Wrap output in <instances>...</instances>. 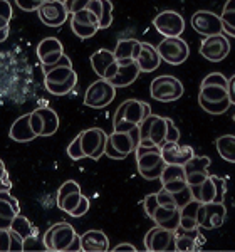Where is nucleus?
<instances>
[{"mask_svg":"<svg viewBox=\"0 0 235 252\" xmlns=\"http://www.w3.org/2000/svg\"><path fill=\"white\" fill-rule=\"evenodd\" d=\"M9 229H12V230H15L19 235H22L24 237V241H26L27 237H30V235H34L35 234V227H32L30 225V222H29V219H26L24 215H15V219L12 220V223H10V227Z\"/></svg>","mask_w":235,"mask_h":252,"instance_id":"obj_36","label":"nucleus"},{"mask_svg":"<svg viewBox=\"0 0 235 252\" xmlns=\"http://www.w3.org/2000/svg\"><path fill=\"white\" fill-rule=\"evenodd\" d=\"M64 3H66V7H67V12L72 15L79 10L88 9L89 3H91V0H64Z\"/></svg>","mask_w":235,"mask_h":252,"instance_id":"obj_45","label":"nucleus"},{"mask_svg":"<svg viewBox=\"0 0 235 252\" xmlns=\"http://www.w3.org/2000/svg\"><path fill=\"white\" fill-rule=\"evenodd\" d=\"M183 91V84L175 76H158L151 81V86H149L151 97L156 101H161V103L180 99Z\"/></svg>","mask_w":235,"mask_h":252,"instance_id":"obj_4","label":"nucleus"},{"mask_svg":"<svg viewBox=\"0 0 235 252\" xmlns=\"http://www.w3.org/2000/svg\"><path fill=\"white\" fill-rule=\"evenodd\" d=\"M30 125H32V129L35 131V135L37 136H42V131H44V120L42 116H40V113L37 109H34V111L30 113Z\"/></svg>","mask_w":235,"mask_h":252,"instance_id":"obj_47","label":"nucleus"},{"mask_svg":"<svg viewBox=\"0 0 235 252\" xmlns=\"http://www.w3.org/2000/svg\"><path fill=\"white\" fill-rule=\"evenodd\" d=\"M141 52V42L136 39H121L118 40L115 56L118 61H126V59H138Z\"/></svg>","mask_w":235,"mask_h":252,"instance_id":"obj_31","label":"nucleus"},{"mask_svg":"<svg viewBox=\"0 0 235 252\" xmlns=\"http://www.w3.org/2000/svg\"><path fill=\"white\" fill-rule=\"evenodd\" d=\"M74 227L67 222H58L47 229L44 234V246L47 251H69L71 244L78 239Z\"/></svg>","mask_w":235,"mask_h":252,"instance_id":"obj_3","label":"nucleus"},{"mask_svg":"<svg viewBox=\"0 0 235 252\" xmlns=\"http://www.w3.org/2000/svg\"><path fill=\"white\" fill-rule=\"evenodd\" d=\"M44 84L54 96L69 94L78 84V74L72 66H60L44 74Z\"/></svg>","mask_w":235,"mask_h":252,"instance_id":"obj_2","label":"nucleus"},{"mask_svg":"<svg viewBox=\"0 0 235 252\" xmlns=\"http://www.w3.org/2000/svg\"><path fill=\"white\" fill-rule=\"evenodd\" d=\"M230 52V42L225 35L217 34L205 37L200 44V54L205 59L212 61V63H220L224 61Z\"/></svg>","mask_w":235,"mask_h":252,"instance_id":"obj_14","label":"nucleus"},{"mask_svg":"<svg viewBox=\"0 0 235 252\" xmlns=\"http://www.w3.org/2000/svg\"><path fill=\"white\" fill-rule=\"evenodd\" d=\"M229 97L232 104H235V74L229 79Z\"/></svg>","mask_w":235,"mask_h":252,"instance_id":"obj_57","label":"nucleus"},{"mask_svg":"<svg viewBox=\"0 0 235 252\" xmlns=\"http://www.w3.org/2000/svg\"><path fill=\"white\" fill-rule=\"evenodd\" d=\"M136 165L138 172L147 180H155L160 178L163 173L167 161H165L163 155H161V146L158 145H140L136 148Z\"/></svg>","mask_w":235,"mask_h":252,"instance_id":"obj_1","label":"nucleus"},{"mask_svg":"<svg viewBox=\"0 0 235 252\" xmlns=\"http://www.w3.org/2000/svg\"><path fill=\"white\" fill-rule=\"evenodd\" d=\"M81 135V145L86 153L88 158L91 160H99L106 152V145L109 136L101 128H89L79 133Z\"/></svg>","mask_w":235,"mask_h":252,"instance_id":"obj_9","label":"nucleus"},{"mask_svg":"<svg viewBox=\"0 0 235 252\" xmlns=\"http://www.w3.org/2000/svg\"><path fill=\"white\" fill-rule=\"evenodd\" d=\"M91 66L101 79L108 81H111L119 71V63H118L115 52L108 51V49H99L91 56Z\"/></svg>","mask_w":235,"mask_h":252,"instance_id":"obj_12","label":"nucleus"},{"mask_svg":"<svg viewBox=\"0 0 235 252\" xmlns=\"http://www.w3.org/2000/svg\"><path fill=\"white\" fill-rule=\"evenodd\" d=\"M158 52H160L161 59L165 63L172 64V66H180L183 64L186 58H188V44L181 37H165L156 46Z\"/></svg>","mask_w":235,"mask_h":252,"instance_id":"obj_7","label":"nucleus"},{"mask_svg":"<svg viewBox=\"0 0 235 252\" xmlns=\"http://www.w3.org/2000/svg\"><path fill=\"white\" fill-rule=\"evenodd\" d=\"M198 104H200L202 109L210 113V115H222V113H225L227 109L232 106V101H230V97H225L222 101H206L198 96Z\"/></svg>","mask_w":235,"mask_h":252,"instance_id":"obj_35","label":"nucleus"},{"mask_svg":"<svg viewBox=\"0 0 235 252\" xmlns=\"http://www.w3.org/2000/svg\"><path fill=\"white\" fill-rule=\"evenodd\" d=\"M88 210H89V198L83 195V198H81L79 205L74 209V212L71 214V217H83V215L86 214Z\"/></svg>","mask_w":235,"mask_h":252,"instance_id":"obj_50","label":"nucleus"},{"mask_svg":"<svg viewBox=\"0 0 235 252\" xmlns=\"http://www.w3.org/2000/svg\"><path fill=\"white\" fill-rule=\"evenodd\" d=\"M149 115H151V108L148 103L138 99H126L118 106L113 123H119V121L126 120L135 125H141Z\"/></svg>","mask_w":235,"mask_h":252,"instance_id":"obj_8","label":"nucleus"},{"mask_svg":"<svg viewBox=\"0 0 235 252\" xmlns=\"http://www.w3.org/2000/svg\"><path fill=\"white\" fill-rule=\"evenodd\" d=\"M109 143H111L118 152L129 155V153L136 152V148L141 143V131L140 125L136 128H133L131 131H113V135H109Z\"/></svg>","mask_w":235,"mask_h":252,"instance_id":"obj_19","label":"nucleus"},{"mask_svg":"<svg viewBox=\"0 0 235 252\" xmlns=\"http://www.w3.org/2000/svg\"><path fill=\"white\" fill-rule=\"evenodd\" d=\"M104 155H106L108 158H111V160H124V158L128 157V155H124V153L118 152V150L111 143H109V141L106 145V152H104Z\"/></svg>","mask_w":235,"mask_h":252,"instance_id":"obj_51","label":"nucleus"},{"mask_svg":"<svg viewBox=\"0 0 235 252\" xmlns=\"http://www.w3.org/2000/svg\"><path fill=\"white\" fill-rule=\"evenodd\" d=\"M218 155L229 163H235V136L234 135H222L215 141Z\"/></svg>","mask_w":235,"mask_h":252,"instance_id":"obj_33","label":"nucleus"},{"mask_svg":"<svg viewBox=\"0 0 235 252\" xmlns=\"http://www.w3.org/2000/svg\"><path fill=\"white\" fill-rule=\"evenodd\" d=\"M153 26L163 37H180L185 31V20L175 10H165L153 19Z\"/></svg>","mask_w":235,"mask_h":252,"instance_id":"obj_10","label":"nucleus"},{"mask_svg":"<svg viewBox=\"0 0 235 252\" xmlns=\"http://www.w3.org/2000/svg\"><path fill=\"white\" fill-rule=\"evenodd\" d=\"M192 27L193 31L198 32L200 35L210 37L224 32V22L222 15H217L208 10H198L192 15Z\"/></svg>","mask_w":235,"mask_h":252,"instance_id":"obj_11","label":"nucleus"},{"mask_svg":"<svg viewBox=\"0 0 235 252\" xmlns=\"http://www.w3.org/2000/svg\"><path fill=\"white\" fill-rule=\"evenodd\" d=\"M116 96V86L108 79H98L88 88L84 94V104L88 108L101 109L106 108Z\"/></svg>","mask_w":235,"mask_h":252,"instance_id":"obj_5","label":"nucleus"},{"mask_svg":"<svg viewBox=\"0 0 235 252\" xmlns=\"http://www.w3.org/2000/svg\"><path fill=\"white\" fill-rule=\"evenodd\" d=\"M118 63H119V71H118V74L111 79V83L115 84L116 88H124L135 83L141 72V67H140V64H138V61L126 59V61H118Z\"/></svg>","mask_w":235,"mask_h":252,"instance_id":"obj_24","label":"nucleus"},{"mask_svg":"<svg viewBox=\"0 0 235 252\" xmlns=\"http://www.w3.org/2000/svg\"><path fill=\"white\" fill-rule=\"evenodd\" d=\"M0 237H2L0 251H2V252L10 251V232H9V229H2V230H0Z\"/></svg>","mask_w":235,"mask_h":252,"instance_id":"obj_53","label":"nucleus"},{"mask_svg":"<svg viewBox=\"0 0 235 252\" xmlns=\"http://www.w3.org/2000/svg\"><path fill=\"white\" fill-rule=\"evenodd\" d=\"M153 220L160 227H165V229H170V230H176L181 223V209L180 207L160 205L155 210Z\"/></svg>","mask_w":235,"mask_h":252,"instance_id":"obj_25","label":"nucleus"},{"mask_svg":"<svg viewBox=\"0 0 235 252\" xmlns=\"http://www.w3.org/2000/svg\"><path fill=\"white\" fill-rule=\"evenodd\" d=\"M15 3H17L19 9L24 12H37L39 10V7L35 5L32 0H15Z\"/></svg>","mask_w":235,"mask_h":252,"instance_id":"obj_52","label":"nucleus"},{"mask_svg":"<svg viewBox=\"0 0 235 252\" xmlns=\"http://www.w3.org/2000/svg\"><path fill=\"white\" fill-rule=\"evenodd\" d=\"M156 195H158V202H160V205H165V207H178L175 197H173V193L168 192L167 189H161Z\"/></svg>","mask_w":235,"mask_h":252,"instance_id":"obj_46","label":"nucleus"},{"mask_svg":"<svg viewBox=\"0 0 235 252\" xmlns=\"http://www.w3.org/2000/svg\"><path fill=\"white\" fill-rule=\"evenodd\" d=\"M10 232V251H24V237L15 230L9 229Z\"/></svg>","mask_w":235,"mask_h":252,"instance_id":"obj_49","label":"nucleus"},{"mask_svg":"<svg viewBox=\"0 0 235 252\" xmlns=\"http://www.w3.org/2000/svg\"><path fill=\"white\" fill-rule=\"evenodd\" d=\"M138 64L141 67V72H151L160 67L161 56L156 47H153L148 42H141V52L138 56Z\"/></svg>","mask_w":235,"mask_h":252,"instance_id":"obj_29","label":"nucleus"},{"mask_svg":"<svg viewBox=\"0 0 235 252\" xmlns=\"http://www.w3.org/2000/svg\"><path fill=\"white\" fill-rule=\"evenodd\" d=\"M227 209L224 204H215V202H202L198 207V225L202 229H217L225 222Z\"/></svg>","mask_w":235,"mask_h":252,"instance_id":"obj_15","label":"nucleus"},{"mask_svg":"<svg viewBox=\"0 0 235 252\" xmlns=\"http://www.w3.org/2000/svg\"><path fill=\"white\" fill-rule=\"evenodd\" d=\"M71 29L79 39H91L92 35L99 31V27L98 26H88V24H81V22H76V20L71 19Z\"/></svg>","mask_w":235,"mask_h":252,"instance_id":"obj_39","label":"nucleus"},{"mask_svg":"<svg viewBox=\"0 0 235 252\" xmlns=\"http://www.w3.org/2000/svg\"><path fill=\"white\" fill-rule=\"evenodd\" d=\"M20 214V205L9 190H2L0 193V219H2V229H9L15 215Z\"/></svg>","mask_w":235,"mask_h":252,"instance_id":"obj_27","label":"nucleus"},{"mask_svg":"<svg viewBox=\"0 0 235 252\" xmlns=\"http://www.w3.org/2000/svg\"><path fill=\"white\" fill-rule=\"evenodd\" d=\"M67 155L72 158V160H81V158H86V153L83 150V145H81V135L74 138L71 145L67 146Z\"/></svg>","mask_w":235,"mask_h":252,"instance_id":"obj_43","label":"nucleus"},{"mask_svg":"<svg viewBox=\"0 0 235 252\" xmlns=\"http://www.w3.org/2000/svg\"><path fill=\"white\" fill-rule=\"evenodd\" d=\"M190 189H192L193 198L198 200V202H204V204H206V202H215L217 193H218V189H217V184H215V178H213V175H210L204 184L193 185V187H190Z\"/></svg>","mask_w":235,"mask_h":252,"instance_id":"obj_30","label":"nucleus"},{"mask_svg":"<svg viewBox=\"0 0 235 252\" xmlns=\"http://www.w3.org/2000/svg\"><path fill=\"white\" fill-rule=\"evenodd\" d=\"M138 125L131 123V121H119V123H113V128H115V131H131L133 128H136Z\"/></svg>","mask_w":235,"mask_h":252,"instance_id":"obj_54","label":"nucleus"},{"mask_svg":"<svg viewBox=\"0 0 235 252\" xmlns=\"http://www.w3.org/2000/svg\"><path fill=\"white\" fill-rule=\"evenodd\" d=\"M37 111L40 113L44 120V131L42 136H52L59 129V116L52 108H39Z\"/></svg>","mask_w":235,"mask_h":252,"instance_id":"obj_34","label":"nucleus"},{"mask_svg":"<svg viewBox=\"0 0 235 252\" xmlns=\"http://www.w3.org/2000/svg\"><path fill=\"white\" fill-rule=\"evenodd\" d=\"M234 121H235V115H234Z\"/></svg>","mask_w":235,"mask_h":252,"instance_id":"obj_62","label":"nucleus"},{"mask_svg":"<svg viewBox=\"0 0 235 252\" xmlns=\"http://www.w3.org/2000/svg\"><path fill=\"white\" fill-rule=\"evenodd\" d=\"M202 86H224L229 88V79L222 72H212L202 81Z\"/></svg>","mask_w":235,"mask_h":252,"instance_id":"obj_42","label":"nucleus"},{"mask_svg":"<svg viewBox=\"0 0 235 252\" xmlns=\"http://www.w3.org/2000/svg\"><path fill=\"white\" fill-rule=\"evenodd\" d=\"M0 166H2V190H9L10 184H9V175L5 172V165L0 163Z\"/></svg>","mask_w":235,"mask_h":252,"instance_id":"obj_58","label":"nucleus"},{"mask_svg":"<svg viewBox=\"0 0 235 252\" xmlns=\"http://www.w3.org/2000/svg\"><path fill=\"white\" fill-rule=\"evenodd\" d=\"M145 247L151 252H165L175 249V230L165 229V227H153L145 235Z\"/></svg>","mask_w":235,"mask_h":252,"instance_id":"obj_13","label":"nucleus"},{"mask_svg":"<svg viewBox=\"0 0 235 252\" xmlns=\"http://www.w3.org/2000/svg\"><path fill=\"white\" fill-rule=\"evenodd\" d=\"M167 141H172V143H178V140H180V131H178V128L175 126L170 118H167Z\"/></svg>","mask_w":235,"mask_h":252,"instance_id":"obj_48","label":"nucleus"},{"mask_svg":"<svg viewBox=\"0 0 235 252\" xmlns=\"http://www.w3.org/2000/svg\"><path fill=\"white\" fill-rule=\"evenodd\" d=\"M81 198H83V193H81V187L78 185V182L67 180L60 185L58 192V207L71 215L76 207L79 205Z\"/></svg>","mask_w":235,"mask_h":252,"instance_id":"obj_18","label":"nucleus"},{"mask_svg":"<svg viewBox=\"0 0 235 252\" xmlns=\"http://www.w3.org/2000/svg\"><path fill=\"white\" fill-rule=\"evenodd\" d=\"M32 2H34V3H35V5H37V7H39V9H40V7H42V5H44V3H46V2H47V0H32Z\"/></svg>","mask_w":235,"mask_h":252,"instance_id":"obj_61","label":"nucleus"},{"mask_svg":"<svg viewBox=\"0 0 235 252\" xmlns=\"http://www.w3.org/2000/svg\"><path fill=\"white\" fill-rule=\"evenodd\" d=\"M37 56L42 63V67H49L64 56V47L58 37H46L39 42Z\"/></svg>","mask_w":235,"mask_h":252,"instance_id":"obj_20","label":"nucleus"},{"mask_svg":"<svg viewBox=\"0 0 235 252\" xmlns=\"http://www.w3.org/2000/svg\"><path fill=\"white\" fill-rule=\"evenodd\" d=\"M143 207H145V212L149 219H153V215H155V210L160 207V202H158V195L156 193H149L145 197L143 200Z\"/></svg>","mask_w":235,"mask_h":252,"instance_id":"obj_44","label":"nucleus"},{"mask_svg":"<svg viewBox=\"0 0 235 252\" xmlns=\"http://www.w3.org/2000/svg\"><path fill=\"white\" fill-rule=\"evenodd\" d=\"M161 155H163L167 163L186 165L193 157H195V152H193V148H192V146H188V145L180 146L178 143L165 141V143L161 145Z\"/></svg>","mask_w":235,"mask_h":252,"instance_id":"obj_22","label":"nucleus"},{"mask_svg":"<svg viewBox=\"0 0 235 252\" xmlns=\"http://www.w3.org/2000/svg\"><path fill=\"white\" fill-rule=\"evenodd\" d=\"M160 180H161V184H163V189H167L168 192H172V193H178L190 187L188 182H186L185 165L167 163Z\"/></svg>","mask_w":235,"mask_h":252,"instance_id":"obj_17","label":"nucleus"},{"mask_svg":"<svg viewBox=\"0 0 235 252\" xmlns=\"http://www.w3.org/2000/svg\"><path fill=\"white\" fill-rule=\"evenodd\" d=\"M88 9L91 12H94V14L98 15V19H101V14H103V3H101V0H91Z\"/></svg>","mask_w":235,"mask_h":252,"instance_id":"obj_56","label":"nucleus"},{"mask_svg":"<svg viewBox=\"0 0 235 252\" xmlns=\"http://www.w3.org/2000/svg\"><path fill=\"white\" fill-rule=\"evenodd\" d=\"M81 246L84 252H106L109 251V241L101 230H88L81 235Z\"/></svg>","mask_w":235,"mask_h":252,"instance_id":"obj_28","label":"nucleus"},{"mask_svg":"<svg viewBox=\"0 0 235 252\" xmlns=\"http://www.w3.org/2000/svg\"><path fill=\"white\" fill-rule=\"evenodd\" d=\"M200 97L206 101H222L229 97V88L224 86H200Z\"/></svg>","mask_w":235,"mask_h":252,"instance_id":"obj_37","label":"nucleus"},{"mask_svg":"<svg viewBox=\"0 0 235 252\" xmlns=\"http://www.w3.org/2000/svg\"><path fill=\"white\" fill-rule=\"evenodd\" d=\"M212 163L208 157H193L188 163L185 165V172H186V182L190 187L193 185H200L204 184L208 175V166Z\"/></svg>","mask_w":235,"mask_h":252,"instance_id":"obj_21","label":"nucleus"},{"mask_svg":"<svg viewBox=\"0 0 235 252\" xmlns=\"http://www.w3.org/2000/svg\"><path fill=\"white\" fill-rule=\"evenodd\" d=\"M103 3V14L99 19V29H108L113 24V3L111 0H101Z\"/></svg>","mask_w":235,"mask_h":252,"instance_id":"obj_41","label":"nucleus"},{"mask_svg":"<svg viewBox=\"0 0 235 252\" xmlns=\"http://www.w3.org/2000/svg\"><path fill=\"white\" fill-rule=\"evenodd\" d=\"M222 22L235 29V12H222Z\"/></svg>","mask_w":235,"mask_h":252,"instance_id":"obj_55","label":"nucleus"},{"mask_svg":"<svg viewBox=\"0 0 235 252\" xmlns=\"http://www.w3.org/2000/svg\"><path fill=\"white\" fill-rule=\"evenodd\" d=\"M202 202L198 200H190L188 204L181 207V227L185 229H198V207H200Z\"/></svg>","mask_w":235,"mask_h":252,"instance_id":"obj_32","label":"nucleus"},{"mask_svg":"<svg viewBox=\"0 0 235 252\" xmlns=\"http://www.w3.org/2000/svg\"><path fill=\"white\" fill-rule=\"evenodd\" d=\"M115 251H131V252H135L136 247L131 246V244H128V242H124V244H118V246L115 247Z\"/></svg>","mask_w":235,"mask_h":252,"instance_id":"obj_59","label":"nucleus"},{"mask_svg":"<svg viewBox=\"0 0 235 252\" xmlns=\"http://www.w3.org/2000/svg\"><path fill=\"white\" fill-rule=\"evenodd\" d=\"M72 20L76 22H81V24H88V26H98L99 27V19L94 12H91L89 9H84V10H79L76 14L71 15Z\"/></svg>","mask_w":235,"mask_h":252,"instance_id":"obj_40","label":"nucleus"},{"mask_svg":"<svg viewBox=\"0 0 235 252\" xmlns=\"http://www.w3.org/2000/svg\"><path fill=\"white\" fill-rule=\"evenodd\" d=\"M9 136L14 141H19V143H27V141H32L34 138H37L30 125V113L20 116L19 120L14 121V125L10 126Z\"/></svg>","mask_w":235,"mask_h":252,"instance_id":"obj_26","label":"nucleus"},{"mask_svg":"<svg viewBox=\"0 0 235 252\" xmlns=\"http://www.w3.org/2000/svg\"><path fill=\"white\" fill-rule=\"evenodd\" d=\"M204 244V237L198 232V229H185V227H178L175 230V251H197Z\"/></svg>","mask_w":235,"mask_h":252,"instance_id":"obj_23","label":"nucleus"},{"mask_svg":"<svg viewBox=\"0 0 235 252\" xmlns=\"http://www.w3.org/2000/svg\"><path fill=\"white\" fill-rule=\"evenodd\" d=\"M224 12H235V0H227L224 5Z\"/></svg>","mask_w":235,"mask_h":252,"instance_id":"obj_60","label":"nucleus"},{"mask_svg":"<svg viewBox=\"0 0 235 252\" xmlns=\"http://www.w3.org/2000/svg\"><path fill=\"white\" fill-rule=\"evenodd\" d=\"M167 118L158 116V115H149L143 123L140 125L141 131V143L140 145H158L161 146L167 141Z\"/></svg>","mask_w":235,"mask_h":252,"instance_id":"obj_6","label":"nucleus"},{"mask_svg":"<svg viewBox=\"0 0 235 252\" xmlns=\"http://www.w3.org/2000/svg\"><path fill=\"white\" fill-rule=\"evenodd\" d=\"M39 19L47 27H60L69 17L67 7L60 0H47L42 7L37 10Z\"/></svg>","mask_w":235,"mask_h":252,"instance_id":"obj_16","label":"nucleus"},{"mask_svg":"<svg viewBox=\"0 0 235 252\" xmlns=\"http://www.w3.org/2000/svg\"><path fill=\"white\" fill-rule=\"evenodd\" d=\"M0 9H2V15H0V40H5L9 35V22L12 19V5L9 0H0Z\"/></svg>","mask_w":235,"mask_h":252,"instance_id":"obj_38","label":"nucleus"}]
</instances>
